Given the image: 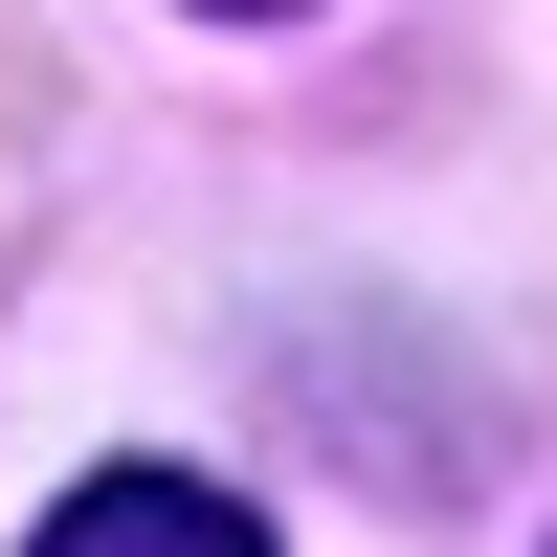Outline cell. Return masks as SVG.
<instances>
[{"label": "cell", "instance_id": "cell-1", "mask_svg": "<svg viewBox=\"0 0 557 557\" xmlns=\"http://www.w3.org/2000/svg\"><path fill=\"white\" fill-rule=\"evenodd\" d=\"M23 557H268V513L201 491V469H89V491H45Z\"/></svg>", "mask_w": 557, "mask_h": 557}, {"label": "cell", "instance_id": "cell-2", "mask_svg": "<svg viewBox=\"0 0 557 557\" xmlns=\"http://www.w3.org/2000/svg\"><path fill=\"white\" fill-rule=\"evenodd\" d=\"M201 23H290V0H201Z\"/></svg>", "mask_w": 557, "mask_h": 557}, {"label": "cell", "instance_id": "cell-3", "mask_svg": "<svg viewBox=\"0 0 557 557\" xmlns=\"http://www.w3.org/2000/svg\"><path fill=\"white\" fill-rule=\"evenodd\" d=\"M535 557H557V535H535Z\"/></svg>", "mask_w": 557, "mask_h": 557}]
</instances>
